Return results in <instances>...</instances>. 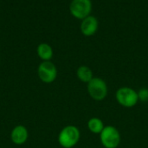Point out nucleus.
<instances>
[{
    "instance_id": "nucleus-7",
    "label": "nucleus",
    "mask_w": 148,
    "mask_h": 148,
    "mask_svg": "<svg viewBox=\"0 0 148 148\" xmlns=\"http://www.w3.org/2000/svg\"><path fill=\"white\" fill-rule=\"evenodd\" d=\"M99 27V21L95 16L89 15L81 23V31L85 37H91L95 35Z\"/></svg>"
},
{
    "instance_id": "nucleus-8",
    "label": "nucleus",
    "mask_w": 148,
    "mask_h": 148,
    "mask_svg": "<svg viewBox=\"0 0 148 148\" xmlns=\"http://www.w3.org/2000/svg\"><path fill=\"white\" fill-rule=\"evenodd\" d=\"M10 138L13 143L22 145L25 143L28 139V131L23 126H17L12 130Z\"/></svg>"
},
{
    "instance_id": "nucleus-1",
    "label": "nucleus",
    "mask_w": 148,
    "mask_h": 148,
    "mask_svg": "<svg viewBox=\"0 0 148 148\" xmlns=\"http://www.w3.org/2000/svg\"><path fill=\"white\" fill-rule=\"evenodd\" d=\"M115 99L119 105L126 108H132L139 102L138 92L127 86L119 88L116 91Z\"/></svg>"
},
{
    "instance_id": "nucleus-12",
    "label": "nucleus",
    "mask_w": 148,
    "mask_h": 148,
    "mask_svg": "<svg viewBox=\"0 0 148 148\" xmlns=\"http://www.w3.org/2000/svg\"><path fill=\"white\" fill-rule=\"evenodd\" d=\"M139 100H141L143 102L148 101V89L147 88H141L138 92Z\"/></svg>"
},
{
    "instance_id": "nucleus-10",
    "label": "nucleus",
    "mask_w": 148,
    "mask_h": 148,
    "mask_svg": "<svg viewBox=\"0 0 148 148\" xmlns=\"http://www.w3.org/2000/svg\"><path fill=\"white\" fill-rule=\"evenodd\" d=\"M37 54L43 61H49L53 57V49L49 44L42 43L37 46Z\"/></svg>"
},
{
    "instance_id": "nucleus-3",
    "label": "nucleus",
    "mask_w": 148,
    "mask_h": 148,
    "mask_svg": "<svg viewBox=\"0 0 148 148\" xmlns=\"http://www.w3.org/2000/svg\"><path fill=\"white\" fill-rule=\"evenodd\" d=\"M80 137V130L76 126H67L60 132L58 142L63 148H72L79 142Z\"/></svg>"
},
{
    "instance_id": "nucleus-11",
    "label": "nucleus",
    "mask_w": 148,
    "mask_h": 148,
    "mask_svg": "<svg viewBox=\"0 0 148 148\" xmlns=\"http://www.w3.org/2000/svg\"><path fill=\"white\" fill-rule=\"evenodd\" d=\"M104 127H105V126H104L103 121L97 117L91 118L88 121V128L92 133L101 134V133L103 131Z\"/></svg>"
},
{
    "instance_id": "nucleus-5",
    "label": "nucleus",
    "mask_w": 148,
    "mask_h": 148,
    "mask_svg": "<svg viewBox=\"0 0 148 148\" xmlns=\"http://www.w3.org/2000/svg\"><path fill=\"white\" fill-rule=\"evenodd\" d=\"M91 10V0H72L69 4V11L71 15L77 19L83 20L90 15Z\"/></svg>"
},
{
    "instance_id": "nucleus-4",
    "label": "nucleus",
    "mask_w": 148,
    "mask_h": 148,
    "mask_svg": "<svg viewBox=\"0 0 148 148\" xmlns=\"http://www.w3.org/2000/svg\"><path fill=\"white\" fill-rule=\"evenodd\" d=\"M101 145L105 148H117L121 140L119 130L113 126H107L100 134Z\"/></svg>"
},
{
    "instance_id": "nucleus-2",
    "label": "nucleus",
    "mask_w": 148,
    "mask_h": 148,
    "mask_svg": "<svg viewBox=\"0 0 148 148\" xmlns=\"http://www.w3.org/2000/svg\"><path fill=\"white\" fill-rule=\"evenodd\" d=\"M88 92L91 99L95 101H102L104 100L108 93V85L104 79L94 77L93 79L88 83Z\"/></svg>"
},
{
    "instance_id": "nucleus-6",
    "label": "nucleus",
    "mask_w": 148,
    "mask_h": 148,
    "mask_svg": "<svg viewBox=\"0 0 148 148\" xmlns=\"http://www.w3.org/2000/svg\"><path fill=\"white\" fill-rule=\"evenodd\" d=\"M38 76L44 83H52L57 76V69L50 61H43L38 66Z\"/></svg>"
},
{
    "instance_id": "nucleus-9",
    "label": "nucleus",
    "mask_w": 148,
    "mask_h": 148,
    "mask_svg": "<svg viewBox=\"0 0 148 148\" xmlns=\"http://www.w3.org/2000/svg\"><path fill=\"white\" fill-rule=\"evenodd\" d=\"M76 76L79 80L87 84L89 83L94 78L92 70L86 65H81L80 67H78L76 71Z\"/></svg>"
}]
</instances>
